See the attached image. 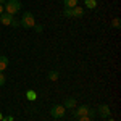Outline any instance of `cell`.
Returning <instances> with one entry per match:
<instances>
[{
    "label": "cell",
    "instance_id": "obj_21",
    "mask_svg": "<svg viewBox=\"0 0 121 121\" xmlns=\"http://www.w3.org/2000/svg\"><path fill=\"white\" fill-rule=\"evenodd\" d=\"M3 13V5H0V15Z\"/></svg>",
    "mask_w": 121,
    "mask_h": 121
},
{
    "label": "cell",
    "instance_id": "obj_1",
    "mask_svg": "<svg viewBox=\"0 0 121 121\" xmlns=\"http://www.w3.org/2000/svg\"><path fill=\"white\" fill-rule=\"evenodd\" d=\"M3 10H5V13L15 16L18 11H21V2L19 0H7L3 3Z\"/></svg>",
    "mask_w": 121,
    "mask_h": 121
},
{
    "label": "cell",
    "instance_id": "obj_20",
    "mask_svg": "<svg viewBox=\"0 0 121 121\" xmlns=\"http://www.w3.org/2000/svg\"><path fill=\"white\" fill-rule=\"evenodd\" d=\"M2 121H13V116H8V118H2Z\"/></svg>",
    "mask_w": 121,
    "mask_h": 121
},
{
    "label": "cell",
    "instance_id": "obj_16",
    "mask_svg": "<svg viewBox=\"0 0 121 121\" xmlns=\"http://www.w3.org/2000/svg\"><path fill=\"white\" fill-rule=\"evenodd\" d=\"M78 121H92V118H89L87 115H84V116H79V118H78Z\"/></svg>",
    "mask_w": 121,
    "mask_h": 121
},
{
    "label": "cell",
    "instance_id": "obj_10",
    "mask_svg": "<svg viewBox=\"0 0 121 121\" xmlns=\"http://www.w3.org/2000/svg\"><path fill=\"white\" fill-rule=\"evenodd\" d=\"M63 5L65 8H74L78 7V0H63Z\"/></svg>",
    "mask_w": 121,
    "mask_h": 121
},
{
    "label": "cell",
    "instance_id": "obj_3",
    "mask_svg": "<svg viewBox=\"0 0 121 121\" xmlns=\"http://www.w3.org/2000/svg\"><path fill=\"white\" fill-rule=\"evenodd\" d=\"M50 115H52L55 120H61L66 115V108L63 105H60V103H58V105H53V107L50 108Z\"/></svg>",
    "mask_w": 121,
    "mask_h": 121
},
{
    "label": "cell",
    "instance_id": "obj_14",
    "mask_svg": "<svg viewBox=\"0 0 121 121\" xmlns=\"http://www.w3.org/2000/svg\"><path fill=\"white\" fill-rule=\"evenodd\" d=\"M112 26L113 28H116V29H120V26H121V19L120 18H115L112 21Z\"/></svg>",
    "mask_w": 121,
    "mask_h": 121
},
{
    "label": "cell",
    "instance_id": "obj_19",
    "mask_svg": "<svg viewBox=\"0 0 121 121\" xmlns=\"http://www.w3.org/2000/svg\"><path fill=\"white\" fill-rule=\"evenodd\" d=\"M34 28H36V31H37V32H42V26H39V24H36Z\"/></svg>",
    "mask_w": 121,
    "mask_h": 121
},
{
    "label": "cell",
    "instance_id": "obj_2",
    "mask_svg": "<svg viewBox=\"0 0 121 121\" xmlns=\"http://www.w3.org/2000/svg\"><path fill=\"white\" fill-rule=\"evenodd\" d=\"M19 24H21L23 28H26V29H31V28H34L37 23H36V18H34V15H32L31 11H24V13H23V18L19 21Z\"/></svg>",
    "mask_w": 121,
    "mask_h": 121
},
{
    "label": "cell",
    "instance_id": "obj_18",
    "mask_svg": "<svg viewBox=\"0 0 121 121\" xmlns=\"http://www.w3.org/2000/svg\"><path fill=\"white\" fill-rule=\"evenodd\" d=\"M10 26H13V28H18V26H21V24H19V21H18V19H15V18H13V21H11V24H10Z\"/></svg>",
    "mask_w": 121,
    "mask_h": 121
},
{
    "label": "cell",
    "instance_id": "obj_6",
    "mask_svg": "<svg viewBox=\"0 0 121 121\" xmlns=\"http://www.w3.org/2000/svg\"><path fill=\"white\" fill-rule=\"evenodd\" d=\"M87 113H89V107H87V105H81V107H78L74 110L73 115H74L76 118H79V116H84V115H87Z\"/></svg>",
    "mask_w": 121,
    "mask_h": 121
},
{
    "label": "cell",
    "instance_id": "obj_12",
    "mask_svg": "<svg viewBox=\"0 0 121 121\" xmlns=\"http://www.w3.org/2000/svg\"><path fill=\"white\" fill-rule=\"evenodd\" d=\"M26 99L31 100V102H34V100L37 99V94L34 92V91H28V92H26Z\"/></svg>",
    "mask_w": 121,
    "mask_h": 121
},
{
    "label": "cell",
    "instance_id": "obj_5",
    "mask_svg": "<svg viewBox=\"0 0 121 121\" xmlns=\"http://www.w3.org/2000/svg\"><path fill=\"white\" fill-rule=\"evenodd\" d=\"M11 21H13V15H8V13H5V11L0 15V23H2L3 26H10Z\"/></svg>",
    "mask_w": 121,
    "mask_h": 121
},
{
    "label": "cell",
    "instance_id": "obj_8",
    "mask_svg": "<svg viewBox=\"0 0 121 121\" xmlns=\"http://www.w3.org/2000/svg\"><path fill=\"white\" fill-rule=\"evenodd\" d=\"M82 15H84V8H81V7L71 8V18H81Z\"/></svg>",
    "mask_w": 121,
    "mask_h": 121
},
{
    "label": "cell",
    "instance_id": "obj_11",
    "mask_svg": "<svg viewBox=\"0 0 121 121\" xmlns=\"http://www.w3.org/2000/svg\"><path fill=\"white\" fill-rule=\"evenodd\" d=\"M58 76H60V73H58V71H55V69H52V71H48L47 78H48L50 81H56V79H58Z\"/></svg>",
    "mask_w": 121,
    "mask_h": 121
},
{
    "label": "cell",
    "instance_id": "obj_4",
    "mask_svg": "<svg viewBox=\"0 0 121 121\" xmlns=\"http://www.w3.org/2000/svg\"><path fill=\"white\" fill-rule=\"evenodd\" d=\"M95 112H97L99 116H102V118H110V116H112V110H110V107L105 105V103L99 105V108H97Z\"/></svg>",
    "mask_w": 121,
    "mask_h": 121
},
{
    "label": "cell",
    "instance_id": "obj_15",
    "mask_svg": "<svg viewBox=\"0 0 121 121\" xmlns=\"http://www.w3.org/2000/svg\"><path fill=\"white\" fill-rule=\"evenodd\" d=\"M5 82H7L5 74H3V73H0V87H2V86H5Z\"/></svg>",
    "mask_w": 121,
    "mask_h": 121
},
{
    "label": "cell",
    "instance_id": "obj_24",
    "mask_svg": "<svg viewBox=\"0 0 121 121\" xmlns=\"http://www.w3.org/2000/svg\"><path fill=\"white\" fill-rule=\"evenodd\" d=\"M110 121H116V120H112V118H110Z\"/></svg>",
    "mask_w": 121,
    "mask_h": 121
},
{
    "label": "cell",
    "instance_id": "obj_9",
    "mask_svg": "<svg viewBox=\"0 0 121 121\" xmlns=\"http://www.w3.org/2000/svg\"><path fill=\"white\" fill-rule=\"evenodd\" d=\"M7 68H8V58L2 55V56H0V73H3Z\"/></svg>",
    "mask_w": 121,
    "mask_h": 121
},
{
    "label": "cell",
    "instance_id": "obj_13",
    "mask_svg": "<svg viewBox=\"0 0 121 121\" xmlns=\"http://www.w3.org/2000/svg\"><path fill=\"white\" fill-rule=\"evenodd\" d=\"M86 7L89 10H95L97 8V2L95 0H86Z\"/></svg>",
    "mask_w": 121,
    "mask_h": 121
},
{
    "label": "cell",
    "instance_id": "obj_17",
    "mask_svg": "<svg viewBox=\"0 0 121 121\" xmlns=\"http://www.w3.org/2000/svg\"><path fill=\"white\" fill-rule=\"evenodd\" d=\"M95 115H97V112H95V110H92V108H89V113H87V116H89V118H94Z\"/></svg>",
    "mask_w": 121,
    "mask_h": 121
},
{
    "label": "cell",
    "instance_id": "obj_23",
    "mask_svg": "<svg viewBox=\"0 0 121 121\" xmlns=\"http://www.w3.org/2000/svg\"><path fill=\"white\" fill-rule=\"evenodd\" d=\"M2 118H3V116H2V113H0V121H2Z\"/></svg>",
    "mask_w": 121,
    "mask_h": 121
},
{
    "label": "cell",
    "instance_id": "obj_22",
    "mask_svg": "<svg viewBox=\"0 0 121 121\" xmlns=\"http://www.w3.org/2000/svg\"><path fill=\"white\" fill-rule=\"evenodd\" d=\"M5 2H7V0H0V5H3V3H5Z\"/></svg>",
    "mask_w": 121,
    "mask_h": 121
},
{
    "label": "cell",
    "instance_id": "obj_7",
    "mask_svg": "<svg viewBox=\"0 0 121 121\" xmlns=\"http://www.w3.org/2000/svg\"><path fill=\"white\" fill-rule=\"evenodd\" d=\"M76 105H78V100H76L74 97H68V99H65V102H63V107L65 108H76Z\"/></svg>",
    "mask_w": 121,
    "mask_h": 121
}]
</instances>
